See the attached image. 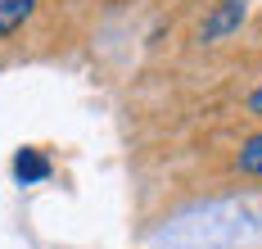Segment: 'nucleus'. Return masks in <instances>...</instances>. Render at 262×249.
Here are the masks:
<instances>
[{
	"mask_svg": "<svg viewBox=\"0 0 262 249\" xmlns=\"http://www.w3.org/2000/svg\"><path fill=\"white\" fill-rule=\"evenodd\" d=\"M239 23H244V0H222V5L208 14V18H204L199 41H222V36L239 32Z\"/></svg>",
	"mask_w": 262,
	"mask_h": 249,
	"instance_id": "f257e3e1",
	"label": "nucleus"
},
{
	"mask_svg": "<svg viewBox=\"0 0 262 249\" xmlns=\"http://www.w3.org/2000/svg\"><path fill=\"white\" fill-rule=\"evenodd\" d=\"M32 9H36V0H0V36H14L32 18Z\"/></svg>",
	"mask_w": 262,
	"mask_h": 249,
	"instance_id": "f03ea898",
	"label": "nucleus"
},
{
	"mask_svg": "<svg viewBox=\"0 0 262 249\" xmlns=\"http://www.w3.org/2000/svg\"><path fill=\"white\" fill-rule=\"evenodd\" d=\"M14 172H18V181H41V177L50 172V163H46L36 150H23V154L14 159Z\"/></svg>",
	"mask_w": 262,
	"mask_h": 249,
	"instance_id": "7ed1b4c3",
	"label": "nucleus"
},
{
	"mask_svg": "<svg viewBox=\"0 0 262 249\" xmlns=\"http://www.w3.org/2000/svg\"><path fill=\"white\" fill-rule=\"evenodd\" d=\"M239 172H249V177H262V132L258 136H249L244 145H239Z\"/></svg>",
	"mask_w": 262,
	"mask_h": 249,
	"instance_id": "20e7f679",
	"label": "nucleus"
},
{
	"mask_svg": "<svg viewBox=\"0 0 262 249\" xmlns=\"http://www.w3.org/2000/svg\"><path fill=\"white\" fill-rule=\"evenodd\" d=\"M249 113H258V118H262V86H258V91H249Z\"/></svg>",
	"mask_w": 262,
	"mask_h": 249,
	"instance_id": "39448f33",
	"label": "nucleus"
}]
</instances>
